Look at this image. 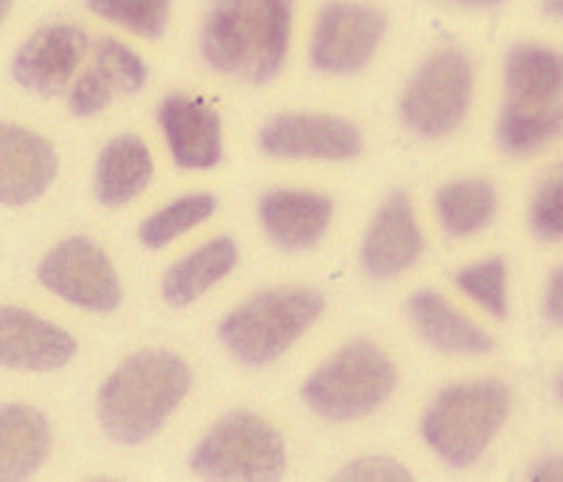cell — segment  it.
<instances>
[{
	"label": "cell",
	"instance_id": "cell-1",
	"mask_svg": "<svg viewBox=\"0 0 563 482\" xmlns=\"http://www.w3.org/2000/svg\"><path fill=\"white\" fill-rule=\"evenodd\" d=\"M296 0H211L200 57L211 72L265 85L282 72L294 37Z\"/></svg>",
	"mask_w": 563,
	"mask_h": 482
},
{
	"label": "cell",
	"instance_id": "cell-20",
	"mask_svg": "<svg viewBox=\"0 0 563 482\" xmlns=\"http://www.w3.org/2000/svg\"><path fill=\"white\" fill-rule=\"evenodd\" d=\"M507 105L541 108L563 102V52L541 43L512 45L505 57Z\"/></svg>",
	"mask_w": 563,
	"mask_h": 482
},
{
	"label": "cell",
	"instance_id": "cell-13",
	"mask_svg": "<svg viewBox=\"0 0 563 482\" xmlns=\"http://www.w3.org/2000/svg\"><path fill=\"white\" fill-rule=\"evenodd\" d=\"M147 63L113 37H102L93 45V63L74 79L68 105L74 117H97L113 102L115 94H139L147 83Z\"/></svg>",
	"mask_w": 563,
	"mask_h": 482
},
{
	"label": "cell",
	"instance_id": "cell-34",
	"mask_svg": "<svg viewBox=\"0 0 563 482\" xmlns=\"http://www.w3.org/2000/svg\"><path fill=\"white\" fill-rule=\"evenodd\" d=\"M9 9H12V0H0V26H3V20H7Z\"/></svg>",
	"mask_w": 563,
	"mask_h": 482
},
{
	"label": "cell",
	"instance_id": "cell-28",
	"mask_svg": "<svg viewBox=\"0 0 563 482\" xmlns=\"http://www.w3.org/2000/svg\"><path fill=\"white\" fill-rule=\"evenodd\" d=\"M530 229L538 240H563V164L550 169L538 184L530 204Z\"/></svg>",
	"mask_w": 563,
	"mask_h": 482
},
{
	"label": "cell",
	"instance_id": "cell-27",
	"mask_svg": "<svg viewBox=\"0 0 563 482\" xmlns=\"http://www.w3.org/2000/svg\"><path fill=\"white\" fill-rule=\"evenodd\" d=\"M454 283L496 319H507V263L501 258L456 271Z\"/></svg>",
	"mask_w": 563,
	"mask_h": 482
},
{
	"label": "cell",
	"instance_id": "cell-23",
	"mask_svg": "<svg viewBox=\"0 0 563 482\" xmlns=\"http://www.w3.org/2000/svg\"><path fill=\"white\" fill-rule=\"evenodd\" d=\"M496 189L485 178L451 180L437 193V215L451 238H471L496 218Z\"/></svg>",
	"mask_w": 563,
	"mask_h": 482
},
{
	"label": "cell",
	"instance_id": "cell-15",
	"mask_svg": "<svg viewBox=\"0 0 563 482\" xmlns=\"http://www.w3.org/2000/svg\"><path fill=\"white\" fill-rule=\"evenodd\" d=\"M158 124L178 167L209 169L223 158V124L203 99L169 94L158 108Z\"/></svg>",
	"mask_w": 563,
	"mask_h": 482
},
{
	"label": "cell",
	"instance_id": "cell-32",
	"mask_svg": "<svg viewBox=\"0 0 563 482\" xmlns=\"http://www.w3.org/2000/svg\"><path fill=\"white\" fill-rule=\"evenodd\" d=\"M445 3H454V7H467V9H493V7H501L505 0H445Z\"/></svg>",
	"mask_w": 563,
	"mask_h": 482
},
{
	"label": "cell",
	"instance_id": "cell-5",
	"mask_svg": "<svg viewBox=\"0 0 563 482\" xmlns=\"http://www.w3.org/2000/svg\"><path fill=\"white\" fill-rule=\"evenodd\" d=\"M397 386V370L389 355L372 341H352L305 381L301 395L324 420L366 418L384 406Z\"/></svg>",
	"mask_w": 563,
	"mask_h": 482
},
{
	"label": "cell",
	"instance_id": "cell-7",
	"mask_svg": "<svg viewBox=\"0 0 563 482\" xmlns=\"http://www.w3.org/2000/svg\"><path fill=\"white\" fill-rule=\"evenodd\" d=\"M474 97V65L460 48H440L417 68L400 99L406 128L422 139L454 133Z\"/></svg>",
	"mask_w": 563,
	"mask_h": 482
},
{
	"label": "cell",
	"instance_id": "cell-17",
	"mask_svg": "<svg viewBox=\"0 0 563 482\" xmlns=\"http://www.w3.org/2000/svg\"><path fill=\"white\" fill-rule=\"evenodd\" d=\"M333 218V200L321 193L274 189L260 200V220L279 249L301 251L324 238Z\"/></svg>",
	"mask_w": 563,
	"mask_h": 482
},
{
	"label": "cell",
	"instance_id": "cell-22",
	"mask_svg": "<svg viewBox=\"0 0 563 482\" xmlns=\"http://www.w3.org/2000/svg\"><path fill=\"white\" fill-rule=\"evenodd\" d=\"M153 155L139 135H119L102 150L97 164V198L104 206H124L153 180Z\"/></svg>",
	"mask_w": 563,
	"mask_h": 482
},
{
	"label": "cell",
	"instance_id": "cell-19",
	"mask_svg": "<svg viewBox=\"0 0 563 482\" xmlns=\"http://www.w3.org/2000/svg\"><path fill=\"white\" fill-rule=\"evenodd\" d=\"M52 454V426L26 404L0 406V482L29 480Z\"/></svg>",
	"mask_w": 563,
	"mask_h": 482
},
{
	"label": "cell",
	"instance_id": "cell-9",
	"mask_svg": "<svg viewBox=\"0 0 563 482\" xmlns=\"http://www.w3.org/2000/svg\"><path fill=\"white\" fill-rule=\"evenodd\" d=\"M37 280L65 303L93 314H110L122 303L113 263L90 238H68L54 245L37 269Z\"/></svg>",
	"mask_w": 563,
	"mask_h": 482
},
{
	"label": "cell",
	"instance_id": "cell-3",
	"mask_svg": "<svg viewBox=\"0 0 563 482\" xmlns=\"http://www.w3.org/2000/svg\"><path fill=\"white\" fill-rule=\"evenodd\" d=\"M510 415V390L501 381L445 386L422 418V438L454 469H467L499 435Z\"/></svg>",
	"mask_w": 563,
	"mask_h": 482
},
{
	"label": "cell",
	"instance_id": "cell-16",
	"mask_svg": "<svg viewBox=\"0 0 563 482\" xmlns=\"http://www.w3.org/2000/svg\"><path fill=\"white\" fill-rule=\"evenodd\" d=\"M422 254V232L406 193H391L369 223L361 263L372 280H391L409 271Z\"/></svg>",
	"mask_w": 563,
	"mask_h": 482
},
{
	"label": "cell",
	"instance_id": "cell-2",
	"mask_svg": "<svg viewBox=\"0 0 563 482\" xmlns=\"http://www.w3.org/2000/svg\"><path fill=\"white\" fill-rule=\"evenodd\" d=\"M192 386V370L167 350H144L115 366L99 390V420L115 443H144Z\"/></svg>",
	"mask_w": 563,
	"mask_h": 482
},
{
	"label": "cell",
	"instance_id": "cell-35",
	"mask_svg": "<svg viewBox=\"0 0 563 482\" xmlns=\"http://www.w3.org/2000/svg\"><path fill=\"white\" fill-rule=\"evenodd\" d=\"M558 398L563 401V375H561V379H558Z\"/></svg>",
	"mask_w": 563,
	"mask_h": 482
},
{
	"label": "cell",
	"instance_id": "cell-14",
	"mask_svg": "<svg viewBox=\"0 0 563 482\" xmlns=\"http://www.w3.org/2000/svg\"><path fill=\"white\" fill-rule=\"evenodd\" d=\"M57 169V153L43 135L20 124L0 122V204H32L48 193Z\"/></svg>",
	"mask_w": 563,
	"mask_h": 482
},
{
	"label": "cell",
	"instance_id": "cell-30",
	"mask_svg": "<svg viewBox=\"0 0 563 482\" xmlns=\"http://www.w3.org/2000/svg\"><path fill=\"white\" fill-rule=\"evenodd\" d=\"M544 316L550 325L563 328V265L552 271L550 283H547L544 294Z\"/></svg>",
	"mask_w": 563,
	"mask_h": 482
},
{
	"label": "cell",
	"instance_id": "cell-33",
	"mask_svg": "<svg viewBox=\"0 0 563 482\" xmlns=\"http://www.w3.org/2000/svg\"><path fill=\"white\" fill-rule=\"evenodd\" d=\"M541 9H544L547 18L561 20L563 23V0H544V3H541Z\"/></svg>",
	"mask_w": 563,
	"mask_h": 482
},
{
	"label": "cell",
	"instance_id": "cell-31",
	"mask_svg": "<svg viewBox=\"0 0 563 482\" xmlns=\"http://www.w3.org/2000/svg\"><path fill=\"white\" fill-rule=\"evenodd\" d=\"M527 476L538 482H563V457H547L538 465H532Z\"/></svg>",
	"mask_w": 563,
	"mask_h": 482
},
{
	"label": "cell",
	"instance_id": "cell-8",
	"mask_svg": "<svg viewBox=\"0 0 563 482\" xmlns=\"http://www.w3.org/2000/svg\"><path fill=\"white\" fill-rule=\"evenodd\" d=\"M386 34V14L361 0H327L316 14L310 63L316 72L346 77L366 68Z\"/></svg>",
	"mask_w": 563,
	"mask_h": 482
},
{
	"label": "cell",
	"instance_id": "cell-26",
	"mask_svg": "<svg viewBox=\"0 0 563 482\" xmlns=\"http://www.w3.org/2000/svg\"><path fill=\"white\" fill-rule=\"evenodd\" d=\"M97 18L144 40H161L169 26L173 0H88Z\"/></svg>",
	"mask_w": 563,
	"mask_h": 482
},
{
	"label": "cell",
	"instance_id": "cell-12",
	"mask_svg": "<svg viewBox=\"0 0 563 482\" xmlns=\"http://www.w3.org/2000/svg\"><path fill=\"white\" fill-rule=\"evenodd\" d=\"M77 353V341L63 328L26 308L0 305V366L52 373Z\"/></svg>",
	"mask_w": 563,
	"mask_h": 482
},
{
	"label": "cell",
	"instance_id": "cell-10",
	"mask_svg": "<svg viewBox=\"0 0 563 482\" xmlns=\"http://www.w3.org/2000/svg\"><path fill=\"white\" fill-rule=\"evenodd\" d=\"M88 52L90 40L82 29L74 23H52L20 45L12 59V77L32 94L57 97L74 83Z\"/></svg>",
	"mask_w": 563,
	"mask_h": 482
},
{
	"label": "cell",
	"instance_id": "cell-29",
	"mask_svg": "<svg viewBox=\"0 0 563 482\" xmlns=\"http://www.w3.org/2000/svg\"><path fill=\"white\" fill-rule=\"evenodd\" d=\"M339 480H355V482H369V480H384V482H409L411 474L395 460L386 457H364L355 463L346 465L339 474Z\"/></svg>",
	"mask_w": 563,
	"mask_h": 482
},
{
	"label": "cell",
	"instance_id": "cell-18",
	"mask_svg": "<svg viewBox=\"0 0 563 482\" xmlns=\"http://www.w3.org/2000/svg\"><path fill=\"white\" fill-rule=\"evenodd\" d=\"M409 316L417 333L440 353L485 355L493 350L490 336L437 291L422 288L411 294Z\"/></svg>",
	"mask_w": 563,
	"mask_h": 482
},
{
	"label": "cell",
	"instance_id": "cell-11",
	"mask_svg": "<svg viewBox=\"0 0 563 482\" xmlns=\"http://www.w3.org/2000/svg\"><path fill=\"white\" fill-rule=\"evenodd\" d=\"M260 147L271 158L346 161L364 147L355 124L324 113H285L260 130Z\"/></svg>",
	"mask_w": 563,
	"mask_h": 482
},
{
	"label": "cell",
	"instance_id": "cell-24",
	"mask_svg": "<svg viewBox=\"0 0 563 482\" xmlns=\"http://www.w3.org/2000/svg\"><path fill=\"white\" fill-rule=\"evenodd\" d=\"M499 144L510 155H530L563 135V102L521 108L507 105L499 117Z\"/></svg>",
	"mask_w": 563,
	"mask_h": 482
},
{
	"label": "cell",
	"instance_id": "cell-6",
	"mask_svg": "<svg viewBox=\"0 0 563 482\" xmlns=\"http://www.w3.org/2000/svg\"><path fill=\"white\" fill-rule=\"evenodd\" d=\"M282 435L254 412H231L195 446L192 471L206 480H279L285 474Z\"/></svg>",
	"mask_w": 563,
	"mask_h": 482
},
{
	"label": "cell",
	"instance_id": "cell-21",
	"mask_svg": "<svg viewBox=\"0 0 563 482\" xmlns=\"http://www.w3.org/2000/svg\"><path fill=\"white\" fill-rule=\"evenodd\" d=\"M234 265H238V243L231 238H214L167 271V277L161 283V294L173 308L192 305L211 285L229 277Z\"/></svg>",
	"mask_w": 563,
	"mask_h": 482
},
{
	"label": "cell",
	"instance_id": "cell-4",
	"mask_svg": "<svg viewBox=\"0 0 563 482\" xmlns=\"http://www.w3.org/2000/svg\"><path fill=\"white\" fill-rule=\"evenodd\" d=\"M321 310L324 299L310 288L263 291L225 316L220 339L243 364L263 366L308 333Z\"/></svg>",
	"mask_w": 563,
	"mask_h": 482
},
{
	"label": "cell",
	"instance_id": "cell-25",
	"mask_svg": "<svg viewBox=\"0 0 563 482\" xmlns=\"http://www.w3.org/2000/svg\"><path fill=\"white\" fill-rule=\"evenodd\" d=\"M218 209V200L209 193H195L184 195V198L173 200L169 206L158 209L155 215H150L139 229L141 243L147 249H164V245L173 243L180 234L192 232L195 226L203 223L211 212Z\"/></svg>",
	"mask_w": 563,
	"mask_h": 482
}]
</instances>
